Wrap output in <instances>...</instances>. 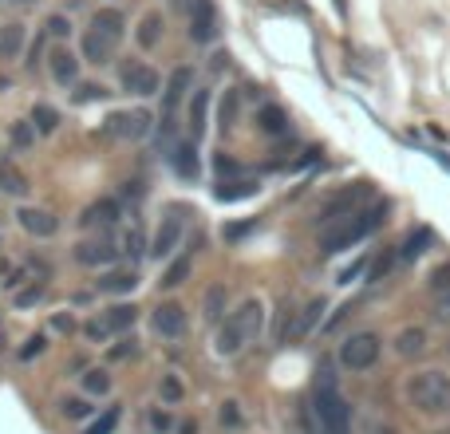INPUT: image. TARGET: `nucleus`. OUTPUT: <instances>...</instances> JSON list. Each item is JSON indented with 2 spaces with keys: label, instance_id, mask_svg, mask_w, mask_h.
<instances>
[{
  "label": "nucleus",
  "instance_id": "obj_1",
  "mask_svg": "<svg viewBox=\"0 0 450 434\" xmlns=\"http://www.w3.org/2000/svg\"><path fill=\"white\" fill-rule=\"evenodd\" d=\"M312 415L320 434H348L352 430V407L336 387V375L328 367L316 371V395H312Z\"/></svg>",
  "mask_w": 450,
  "mask_h": 434
},
{
  "label": "nucleus",
  "instance_id": "obj_2",
  "mask_svg": "<svg viewBox=\"0 0 450 434\" xmlns=\"http://www.w3.org/2000/svg\"><path fill=\"white\" fill-rule=\"evenodd\" d=\"M265 328V304L257 296H249L237 312H230V320L221 324L218 332V351L221 356H237L245 343H253Z\"/></svg>",
  "mask_w": 450,
  "mask_h": 434
},
{
  "label": "nucleus",
  "instance_id": "obj_3",
  "mask_svg": "<svg viewBox=\"0 0 450 434\" xmlns=\"http://www.w3.org/2000/svg\"><path fill=\"white\" fill-rule=\"evenodd\" d=\"M383 217H387V205H367V210H359V213H348V222L324 225V241H320L324 253H344V249H352L359 237H367Z\"/></svg>",
  "mask_w": 450,
  "mask_h": 434
},
{
  "label": "nucleus",
  "instance_id": "obj_4",
  "mask_svg": "<svg viewBox=\"0 0 450 434\" xmlns=\"http://www.w3.org/2000/svg\"><path fill=\"white\" fill-rule=\"evenodd\" d=\"M407 395L423 415H450V375L423 371L407 383Z\"/></svg>",
  "mask_w": 450,
  "mask_h": 434
},
{
  "label": "nucleus",
  "instance_id": "obj_5",
  "mask_svg": "<svg viewBox=\"0 0 450 434\" xmlns=\"http://www.w3.org/2000/svg\"><path fill=\"white\" fill-rule=\"evenodd\" d=\"M379 348L383 343L375 332H356L340 343V363L348 367V371H367V367H375V359H379Z\"/></svg>",
  "mask_w": 450,
  "mask_h": 434
},
{
  "label": "nucleus",
  "instance_id": "obj_6",
  "mask_svg": "<svg viewBox=\"0 0 450 434\" xmlns=\"http://www.w3.org/2000/svg\"><path fill=\"white\" fill-rule=\"evenodd\" d=\"M135 320H138L135 304H115V308H107L103 316L87 320V324H83V332H87V340H99V343H103L107 336L123 332V328H135Z\"/></svg>",
  "mask_w": 450,
  "mask_h": 434
},
{
  "label": "nucleus",
  "instance_id": "obj_7",
  "mask_svg": "<svg viewBox=\"0 0 450 434\" xmlns=\"http://www.w3.org/2000/svg\"><path fill=\"white\" fill-rule=\"evenodd\" d=\"M190 36H194V43H210L218 36V9H213V0H194V9H190Z\"/></svg>",
  "mask_w": 450,
  "mask_h": 434
},
{
  "label": "nucleus",
  "instance_id": "obj_8",
  "mask_svg": "<svg viewBox=\"0 0 450 434\" xmlns=\"http://www.w3.org/2000/svg\"><path fill=\"white\" fill-rule=\"evenodd\" d=\"M178 241H182V217H166V222L158 225V233H154L150 257H154V261H166V257L178 249Z\"/></svg>",
  "mask_w": 450,
  "mask_h": 434
},
{
  "label": "nucleus",
  "instance_id": "obj_9",
  "mask_svg": "<svg viewBox=\"0 0 450 434\" xmlns=\"http://www.w3.org/2000/svg\"><path fill=\"white\" fill-rule=\"evenodd\" d=\"M123 87L131 95H154L158 91V71L146 68V63H131V68H123Z\"/></svg>",
  "mask_w": 450,
  "mask_h": 434
},
{
  "label": "nucleus",
  "instance_id": "obj_10",
  "mask_svg": "<svg viewBox=\"0 0 450 434\" xmlns=\"http://www.w3.org/2000/svg\"><path fill=\"white\" fill-rule=\"evenodd\" d=\"M154 332L166 336V340H178V336L186 332V312H182V304H162L158 312H154Z\"/></svg>",
  "mask_w": 450,
  "mask_h": 434
},
{
  "label": "nucleus",
  "instance_id": "obj_11",
  "mask_svg": "<svg viewBox=\"0 0 450 434\" xmlns=\"http://www.w3.org/2000/svg\"><path fill=\"white\" fill-rule=\"evenodd\" d=\"M190 87H194V71H190V68H178V71L170 76V83H166V95H162V111H166V115L178 111V103L186 99Z\"/></svg>",
  "mask_w": 450,
  "mask_h": 434
},
{
  "label": "nucleus",
  "instance_id": "obj_12",
  "mask_svg": "<svg viewBox=\"0 0 450 434\" xmlns=\"http://www.w3.org/2000/svg\"><path fill=\"white\" fill-rule=\"evenodd\" d=\"M146 130H150V115H146V111L111 115V135H119V138H143Z\"/></svg>",
  "mask_w": 450,
  "mask_h": 434
},
{
  "label": "nucleus",
  "instance_id": "obj_13",
  "mask_svg": "<svg viewBox=\"0 0 450 434\" xmlns=\"http://www.w3.org/2000/svg\"><path fill=\"white\" fill-rule=\"evenodd\" d=\"M48 63H51V79H56V83L68 87V83H76V79H79V60L71 56L68 48H56Z\"/></svg>",
  "mask_w": 450,
  "mask_h": 434
},
{
  "label": "nucleus",
  "instance_id": "obj_14",
  "mask_svg": "<svg viewBox=\"0 0 450 434\" xmlns=\"http://www.w3.org/2000/svg\"><path fill=\"white\" fill-rule=\"evenodd\" d=\"M16 217H20V225H24V233H32V237H51V233L60 229V222L44 210H20Z\"/></svg>",
  "mask_w": 450,
  "mask_h": 434
},
{
  "label": "nucleus",
  "instance_id": "obj_15",
  "mask_svg": "<svg viewBox=\"0 0 450 434\" xmlns=\"http://www.w3.org/2000/svg\"><path fill=\"white\" fill-rule=\"evenodd\" d=\"M205 119H210V91H194L190 95V135H194V143L205 135Z\"/></svg>",
  "mask_w": 450,
  "mask_h": 434
},
{
  "label": "nucleus",
  "instance_id": "obj_16",
  "mask_svg": "<svg viewBox=\"0 0 450 434\" xmlns=\"http://www.w3.org/2000/svg\"><path fill=\"white\" fill-rule=\"evenodd\" d=\"M76 261L79 264H91V269H95V264H111V261H115V249H111L107 241H83V245L76 249Z\"/></svg>",
  "mask_w": 450,
  "mask_h": 434
},
{
  "label": "nucleus",
  "instance_id": "obj_17",
  "mask_svg": "<svg viewBox=\"0 0 450 434\" xmlns=\"http://www.w3.org/2000/svg\"><path fill=\"white\" fill-rule=\"evenodd\" d=\"M135 284H138V277H135V269H119V273H107L99 281V292H107V296H123V292H135Z\"/></svg>",
  "mask_w": 450,
  "mask_h": 434
},
{
  "label": "nucleus",
  "instance_id": "obj_18",
  "mask_svg": "<svg viewBox=\"0 0 450 434\" xmlns=\"http://www.w3.org/2000/svg\"><path fill=\"white\" fill-rule=\"evenodd\" d=\"M95 32H103L111 43H119L123 40V12H115V9H99L95 12Z\"/></svg>",
  "mask_w": 450,
  "mask_h": 434
},
{
  "label": "nucleus",
  "instance_id": "obj_19",
  "mask_svg": "<svg viewBox=\"0 0 450 434\" xmlns=\"http://www.w3.org/2000/svg\"><path fill=\"white\" fill-rule=\"evenodd\" d=\"M257 182L253 178H233V182H221L218 186V202H241V197H253L257 194Z\"/></svg>",
  "mask_w": 450,
  "mask_h": 434
},
{
  "label": "nucleus",
  "instance_id": "obj_20",
  "mask_svg": "<svg viewBox=\"0 0 450 434\" xmlns=\"http://www.w3.org/2000/svg\"><path fill=\"white\" fill-rule=\"evenodd\" d=\"M257 123H261V130H265V135H285V130H289V115L280 111L277 103L261 107V111H257Z\"/></svg>",
  "mask_w": 450,
  "mask_h": 434
},
{
  "label": "nucleus",
  "instance_id": "obj_21",
  "mask_svg": "<svg viewBox=\"0 0 450 434\" xmlns=\"http://www.w3.org/2000/svg\"><path fill=\"white\" fill-rule=\"evenodd\" d=\"M111 48H115V43H111V40H107V36H103V32H95V28H91V32L83 36V56H87V60H91V63H103V60H111Z\"/></svg>",
  "mask_w": 450,
  "mask_h": 434
},
{
  "label": "nucleus",
  "instance_id": "obj_22",
  "mask_svg": "<svg viewBox=\"0 0 450 434\" xmlns=\"http://www.w3.org/2000/svg\"><path fill=\"white\" fill-rule=\"evenodd\" d=\"M320 312H324V300H320V296H316V300H308V304L300 308L297 324L289 328V336H308V332H312V324L320 320Z\"/></svg>",
  "mask_w": 450,
  "mask_h": 434
},
{
  "label": "nucleus",
  "instance_id": "obj_23",
  "mask_svg": "<svg viewBox=\"0 0 450 434\" xmlns=\"http://www.w3.org/2000/svg\"><path fill=\"white\" fill-rule=\"evenodd\" d=\"M20 43H24V24H4L0 28V56H4V60H16Z\"/></svg>",
  "mask_w": 450,
  "mask_h": 434
},
{
  "label": "nucleus",
  "instance_id": "obj_24",
  "mask_svg": "<svg viewBox=\"0 0 450 434\" xmlns=\"http://www.w3.org/2000/svg\"><path fill=\"white\" fill-rule=\"evenodd\" d=\"M0 186H4V194H12V197L28 194V178L12 166V162H0Z\"/></svg>",
  "mask_w": 450,
  "mask_h": 434
},
{
  "label": "nucleus",
  "instance_id": "obj_25",
  "mask_svg": "<svg viewBox=\"0 0 450 434\" xmlns=\"http://www.w3.org/2000/svg\"><path fill=\"white\" fill-rule=\"evenodd\" d=\"M170 162H174V170H178L182 178H194V174H198V154H194V146H190V143L174 146Z\"/></svg>",
  "mask_w": 450,
  "mask_h": 434
},
{
  "label": "nucleus",
  "instance_id": "obj_26",
  "mask_svg": "<svg viewBox=\"0 0 450 434\" xmlns=\"http://www.w3.org/2000/svg\"><path fill=\"white\" fill-rule=\"evenodd\" d=\"M158 36H162V16H158V12H146V16L138 20V43L150 51L154 43H158Z\"/></svg>",
  "mask_w": 450,
  "mask_h": 434
},
{
  "label": "nucleus",
  "instance_id": "obj_27",
  "mask_svg": "<svg viewBox=\"0 0 450 434\" xmlns=\"http://www.w3.org/2000/svg\"><path fill=\"white\" fill-rule=\"evenodd\" d=\"M423 348H426L423 328H407V332H399V340H395V351H399V356H419Z\"/></svg>",
  "mask_w": 450,
  "mask_h": 434
},
{
  "label": "nucleus",
  "instance_id": "obj_28",
  "mask_svg": "<svg viewBox=\"0 0 450 434\" xmlns=\"http://www.w3.org/2000/svg\"><path fill=\"white\" fill-rule=\"evenodd\" d=\"M202 312H205V320H210V324H218V320H221V312H225V284H210Z\"/></svg>",
  "mask_w": 450,
  "mask_h": 434
},
{
  "label": "nucleus",
  "instance_id": "obj_29",
  "mask_svg": "<svg viewBox=\"0 0 450 434\" xmlns=\"http://www.w3.org/2000/svg\"><path fill=\"white\" fill-rule=\"evenodd\" d=\"M32 127L40 130V135H51V130L60 127V111H56V107H48V103H40V107L32 111Z\"/></svg>",
  "mask_w": 450,
  "mask_h": 434
},
{
  "label": "nucleus",
  "instance_id": "obj_30",
  "mask_svg": "<svg viewBox=\"0 0 450 434\" xmlns=\"http://www.w3.org/2000/svg\"><path fill=\"white\" fill-rule=\"evenodd\" d=\"M431 241H434V233L426 229V225H423V229H415V233H411V237H407V245H403V257H407V261H415V257H423Z\"/></svg>",
  "mask_w": 450,
  "mask_h": 434
},
{
  "label": "nucleus",
  "instance_id": "obj_31",
  "mask_svg": "<svg viewBox=\"0 0 450 434\" xmlns=\"http://www.w3.org/2000/svg\"><path fill=\"white\" fill-rule=\"evenodd\" d=\"M186 277H190V257H178V261H170V269L162 273V289H178Z\"/></svg>",
  "mask_w": 450,
  "mask_h": 434
},
{
  "label": "nucleus",
  "instance_id": "obj_32",
  "mask_svg": "<svg viewBox=\"0 0 450 434\" xmlns=\"http://www.w3.org/2000/svg\"><path fill=\"white\" fill-rule=\"evenodd\" d=\"M115 213H119V210H115V202H99V205H91V210L83 213V225H95V222L111 225V222H115Z\"/></svg>",
  "mask_w": 450,
  "mask_h": 434
},
{
  "label": "nucleus",
  "instance_id": "obj_33",
  "mask_svg": "<svg viewBox=\"0 0 450 434\" xmlns=\"http://www.w3.org/2000/svg\"><path fill=\"white\" fill-rule=\"evenodd\" d=\"M158 395L162 403H182V395H186V387H182L178 375H162V383H158Z\"/></svg>",
  "mask_w": 450,
  "mask_h": 434
},
{
  "label": "nucleus",
  "instance_id": "obj_34",
  "mask_svg": "<svg viewBox=\"0 0 450 434\" xmlns=\"http://www.w3.org/2000/svg\"><path fill=\"white\" fill-rule=\"evenodd\" d=\"M237 111H241V95L225 91V99H221V127H233V123H237Z\"/></svg>",
  "mask_w": 450,
  "mask_h": 434
},
{
  "label": "nucleus",
  "instance_id": "obj_35",
  "mask_svg": "<svg viewBox=\"0 0 450 434\" xmlns=\"http://www.w3.org/2000/svg\"><path fill=\"white\" fill-rule=\"evenodd\" d=\"M83 387H87L91 395H107V391H111V375L99 371V367H91V371L83 375Z\"/></svg>",
  "mask_w": 450,
  "mask_h": 434
},
{
  "label": "nucleus",
  "instance_id": "obj_36",
  "mask_svg": "<svg viewBox=\"0 0 450 434\" xmlns=\"http://www.w3.org/2000/svg\"><path fill=\"white\" fill-rule=\"evenodd\" d=\"M218 418H221V426H230V430H237L241 423H245V415H241V403H221V410H218Z\"/></svg>",
  "mask_w": 450,
  "mask_h": 434
},
{
  "label": "nucleus",
  "instance_id": "obj_37",
  "mask_svg": "<svg viewBox=\"0 0 450 434\" xmlns=\"http://www.w3.org/2000/svg\"><path fill=\"white\" fill-rule=\"evenodd\" d=\"M40 296H44V284H40V281H32L28 289H20L16 296H12V304H16V308H32Z\"/></svg>",
  "mask_w": 450,
  "mask_h": 434
},
{
  "label": "nucleus",
  "instance_id": "obj_38",
  "mask_svg": "<svg viewBox=\"0 0 450 434\" xmlns=\"http://www.w3.org/2000/svg\"><path fill=\"white\" fill-rule=\"evenodd\" d=\"M115 426H119V407H111L107 415L99 418V423H91V426H87V434H111Z\"/></svg>",
  "mask_w": 450,
  "mask_h": 434
},
{
  "label": "nucleus",
  "instance_id": "obj_39",
  "mask_svg": "<svg viewBox=\"0 0 450 434\" xmlns=\"http://www.w3.org/2000/svg\"><path fill=\"white\" fill-rule=\"evenodd\" d=\"M12 143L16 146H32L36 143V127L32 123H16V127H12Z\"/></svg>",
  "mask_w": 450,
  "mask_h": 434
},
{
  "label": "nucleus",
  "instance_id": "obj_40",
  "mask_svg": "<svg viewBox=\"0 0 450 434\" xmlns=\"http://www.w3.org/2000/svg\"><path fill=\"white\" fill-rule=\"evenodd\" d=\"M146 423H150V430H154V434H166V430L174 426V418L166 415V410H150V418H146Z\"/></svg>",
  "mask_w": 450,
  "mask_h": 434
},
{
  "label": "nucleus",
  "instance_id": "obj_41",
  "mask_svg": "<svg viewBox=\"0 0 450 434\" xmlns=\"http://www.w3.org/2000/svg\"><path fill=\"white\" fill-rule=\"evenodd\" d=\"M48 32L56 36V40H63V36L71 32V20H68V16H60V12H56V16H48Z\"/></svg>",
  "mask_w": 450,
  "mask_h": 434
},
{
  "label": "nucleus",
  "instance_id": "obj_42",
  "mask_svg": "<svg viewBox=\"0 0 450 434\" xmlns=\"http://www.w3.org/2000/svg\"><path fill=\"white\" fill-rule=\"evenodd\" d=\"M431 289H434V292H450V264L434 269V277H431Z\"/></svg>",
  "mask_w": 450,
  "mask_h": 434
},
{
  "label": "nucleus",
  "instance_id": "obj_43",
  "mask_svg": "<svg viewBox=\"0 0 450 434\" xmlns=\"http://www.w3.org/2000/svg\"><path fill=\"white\" fill-rule=\"evenodd\" d=\"M87 410H91V407H87L83 399H63V415H68V418H87Z\"/></svg>",
  "mask_w": 450,
  "mask_h": 434
},
{
  "label": "nucleus",
  "instance_id": "obj_44",
  "mask_svg": "<svg viewBox=\"0 0 450 434\" xmlns=\"http://www.w3.org/2000/svg\"><path fill=\"white\" fill-rule=\"evenodd\" d=\"M44 348H48V340H44V336H32V340H28L24 348H20V359H32V356H40Z\"/></svg>",
  "mask_w": 450,
  "mask_h": 434
},
{
  "label": "nucleus",
  "instance_id": "obj_45",
  "mask_svg": "<svg viewBox=\"0 0 450 434\" xmlns=\"http://www.w3.org/2000/svg\"><path fill=\"white\" fill-rule=\"evenodd\" d=\"M434 316L442 324H450V292H439V304H434Z\"/></svg>",
  "mask_w": 450,
  "mask_h": 434
},
{
  "label": "nucleus",
  "instance_id": "obj_46",
  "mask_svg": "<svg viewBox=\"0 0 450 434\" xmlns=\"http://www.w3.org/2000/svg\"><path fill=\"white\" fill-rule=\"evenodd\" d=\"M127 356H135V340H119L111 348V359H127Z\"/></svg>",
  "mask_w": 450,
  "mask_h": 434
},
{
  "label": "nucleus",
  "instance_id": "obj_47",
  "mask_svg": "<svg viewBox=\"0 0 450 434\" xmlns=\"http://www.w3.org/2000/svg\"><path fill=\"white\" fill-rule=\"evenodd\" d=\"M51 328H56V332H71V328H76V324H71V316L56 312V316H51Z\"/></svg>",
  "mask_w": 450,
  "mask_h": 434
},
{
  "label": "nucleus",
  "instance_id": "obj_48",
  "mask_svg": "<svg viewBox=\"0 0 450 434\" xmlns=\"http://www.w3.org/2000/svg\"><path fill=\"white\" fill-rule=\"evenodd\" d=\"M99 95H103V87H95V83L79 87V103H91V99H99Z\"/></svg>",
  "mask_w": 450,
  "mask_h": 434
},
{
  "label": "nucleus",
  "instance_id": "obj_49",
  "mask_svg": "<svg viewBox=\"0 0 450 434\" xmlns=\"http://www.w3.org/2000/svg\"><path fill=\"white\" fill-rule=\"evenodd\" d=\"M391 261H395V257H391V253H387V257H379V261H375V269H372V281H379V277L387 273V269H391Z\"/></svg>",
  "mask_w": 450,
  "mask_h": 434
},
{
  "label": "nucleus",
  "instance_id": "obj_50",
  "mask_svg": "<svg viewBox=\"0 0 450 434\" xmlns=\"http://www.w3.org/2000/svg\"><path fill=\"white\" fill-rule=\"evenodd\" d=\"M123 245H127V253H138V249H143V233H138V229H131Z\"/></svg>",
  "mask_w": 450,
  "mask_h": 434
},
{
  "label": "nucleus",
  "instance_id": "obj_51",
  "mask_svg": "<svg viewBox=\"0 0 450 434\" xmlns=\"http://www.w3.org/2000/svg\"><path fill=\"white\" fill-rule=\"evenodd\" d=\"M359 273H364V261H352V264H348V269H344V273H340V281H344V284H348V281H352V277H359Z\"/></svg>",
  "mask_w": 450,
  "mask_h": 434
},
{
  "label": "nucleus",
  "instance_id": "obj_52",
  "mask_svg": "<svg viewBox=\"0 0 450 434\" xmlns=\"http://www.w3.org/2000/svg\"><path fill=\"white\" fill-rule=\"evenodd\" d=\"M249 229H253V222H249V225H230V229H225V237H230V241H237V237H245Z\"/></svg>",
  "mask_w": 450,
  "mask_h": 434
},
{
  "label": "nucleus",
  "instance_id": "obj_53",
  "mask_svg": "<svg viewBox=\"0 0 450 434\" xmlns=\"http://www.w3.org/2000/svg\"><path fill=\"white\" fill-rule=\"evenodd\" d=\"M218 170H221V174H233V170H237V166H233L230 158H218Z\"/></svg>",
  "mask_w": 450,
  "mask_h": 434
},
{
  "label": "nucleus",
  "instance_id": "obj_54",
  "mask_svg": "<svg viewBox=\"0 0 450 434\" xmlns=\"http://www.w3.org/2000/svg\"><path fill=\"white\" fill-rule=\"evenodd\" d=\"M178 434H198V423H182V426H178Z\"/></svg>",
  "mask_w": 450,
  "mask_h": 434
},
{
  "label": "nucleus",
  "instance_id": "obj_55",
  "mask_svg": "<svg viewBox=\"0 0 450 434\" xmlns=\"http://www.w3.org/2000/svg\"><path fill=\"white\" fill-rule=\"evenodd\" d=\"M16 4H36V0H16Z\"/></svg>",
  "mask_w": 450,
  "mask_h": 434
}]
</instances>
